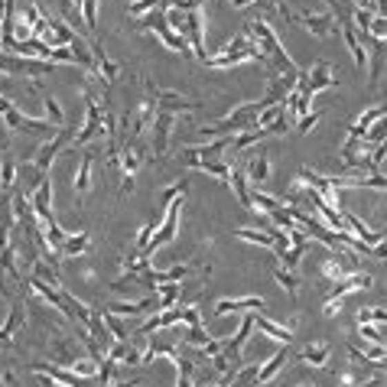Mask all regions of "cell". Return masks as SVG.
I'll use <instances>...</instances> for the list:
<instances>
[{"label": "cell", "mask_w": 387, "mask_h": 387, "mask_svg": "<svg viewBox=\"0 0 387 387\" xmlns=\"http://www.w3.org/2000/svg\"><path fill=\"white\" fill-rule=\"evenodd\" d=\"M358 335L368 345H387V332L377 329V322H358Z\"/></svg>", "instance_id": "1f68e13d"}, {"label": "cell", "mask_w": 387, "mask_h": 387, "mask_svg": "<svg viewBox=\"0 0 387 387\" xmlns=\"http://www.w3.org/2000/svg\"><path fill=\"white\" fill-rule=\"evenodd\" d=\"M101 114H104V104L95 101V95L91 91H85V121H81V127L75 130V147H85V143H91V140H98L101 137Z\"/></svg>", "instance_id": "3957f363"}, {"label": "cell", "mask_w": 387, "mask_h": 387, "mask_svg": "<svg viewBox=\"0 0 387 387\" xmlns=\"http://www.w3.org/2000/svg\"><path fill=\"white\" fill-rule=\"evenodd\" d=\"M23 322H26V312H23L20 303H13L7 319H3V326H0V348H10L13 339H17V332L23 329Z\"/></svg>", "instance_id": "7c38bea8"}, {"label": "cell", "mask_w": 387, "mask_h": 387, "mask_svg": "<svg viewBox=\"0 0 387 387\" xmlns=\"http://www.w3.org/2000/svg\"><path fill=\"white\" fill-rule=\"evenodd\" d=\"M319 117H322V114H316V111H309L306 117H299V121H296V127H299V134H309V130H312V127L319 124Z\"/></svg>", "instance_id": "60d3db41"}, {"label": "cell", "mask_w": 387, "mask_h": 387, "mask_svg": "<svg viewBox=\"0 0 387 387\" xmlns=\"http://www.w3.org/2000/svg\"><path fill=\"white\" fill-rule=\"evenodd\" d=\"M101 312H104V326H108V332L114 335V341H127V339H130V326H127L124 316H114L108 306H101Z\"/></svg>", "instance_id": "d4e9b609"}, {"label": "cell", "mask_w": 387, "mask_h": 387, "mask_svg": "<svg viewBox=\"0 0 387 387\" xmlns=\"http://www.w3.org/2000/svg\"><path fill=\"white\" fill-rule=\"evenodd\" d=\"M30 202H33V212L39 221H56V215H52V176H46L43 186L30 195Z\"/></svg>", "instance_id": "8fae6325"}, {"label": "cell", "mask_w": 387, "mask_h": 387, "mask_svg": "<svg viewBox=\"0 0 387 387\" xmlns=\"http://www.w3.org/2000/svg\"><path fill=\"white\" fill-rule=\"evenodd\" d=\"M172 127H176V114L170 111H157L153 117V127H150V137H153V143H150V157H166V150H170V134Z\"/></svg>", "instance_id": "5b68a950"}, {"label": "cell", "mask_w": 387, "mask_h": 387, "mask_svg": "<svg viewBox=\"0 0 387 387\" xmlns=\"http://www.w3.org/2000/svg\"><path fill=\"white\" fill-rule=\"evenodd\" d=\"M384 111H387L384 104H375V108H368L364 114H358V121L348 127V137H355V140H364V137H368V130L375 127V121H377V117H381Z\"/></svg>", "instance_id": "ffe728a7"}, {"label": "cell", "mask_w": 387, "mask_h": 387, "mask_svg": "<svg viewBox=\"0 0 387 387\" xmlns=\"http://www.w3.org/2000/svg\"><path fill=\"white\" fill-rule=\"evenodd\" d=\"M286 358H290V352H286V345L280 348V352H273L267 361H261V368H257V387H264V384H270L273 377L284 371V364H286Z\"/></svg>", "instance_id": "4fadbf2b"}, {"label": "cell", "mask_w": 387, "mask_h": 387, "mask_svg": "<svg viewBox=\"0 0 387 387\" xmlns=\"http://www.w3.org/2000/svg\"><path fill=\"white\" fill-rule=\"evenodd\" d=\"M199 172H208V176H215V179H221L228 186V182H231L235 166H228V163H221V159H205L202 166H199Z\"/></svg>", "instance_id": "4dcf8cb0"}, {"label": "cell", "mask_w": 387, "mask_h": 387, "mask_svg": "<svg viewBox=\"0 0 387 387\" xmlns=\"http://www.w3.org/2000/svg\"><path fill=\"white\" fill-rule=\"evenodd\" d=\"M157 228H159V221H157V218H147V221H143V228H140V235H137V244H134V250H137V254H143V250L150 248V238L157 235Z\"/></svg>", "instance_id": "d6a6232c"}, {"label": "cell", "mask_w": 387, "mask_h": 387, "mask_svg": "<svg viewBox=\"0 0 387 387\" xmlns=\"http://www.w3.org/2000/svg\"><path fill=\"white\" fill-rule=\"evenodd\" d=\"M91 166H95V153H85L79 163V170H75V176H72V189L79 195L91 189Z\"/></svg>", "instance_id": "603a6c76"}, {"label": "cell", "mask_w": 387, "mask_h": 387, "mask_svg": "<svg viewBox=\"0 0 387 387\" xmlns=\"http://www.w3.org/2000/svg\"><path fill=\"white\" fill-rule=\"evenodd\" d=\"M81 20L88 26V33H98V0H81Z\"/></svg>", "instance_id": "836d02e7"}, {"label": "cell", "mask_w": 387, "mask_h": 387, "mask_svg": "<svg viewBox=\"0 0 387 387\" xmlns=\"http://www.w3.org/2000/svg\"><path fill=\"white\" fill-rule=\"evenodd\" d=\"M39 98H43V108H46V121L52 127H68V121H66V111H62V104L49 95V91H43L39 88Z\"/></svg>", "instance_id": "cb8c5ba5"}, {"label": "cell", "mask_w": 387, "mask_h": 387, "mask_svg": "<svg viewBox=\"0 0 387 387\" xmlns=\"http://www.w3.org/2000/svg\"><path fill=\"white\" fill-rule=\"evenodd\" d=\"M212 339L208 332H205V326H186L179 335L182 348H192V352H199V348H205V341Z\"/></svg>", "instance_id": "4316f807"}, {"label": "cell", "mask_w": 387, "mask_h": 387, "mask_svg": "<svg viewBox=\"0 0 387 387\" xmlns=\"http://www.w3.org/2000/svg\"><path fill=\"white\" fill-rule=\"evenodd\" d=\"M75 130H79V127H59L56 134H52L43 143V147H39V153L33 157L36 166H39L43 172H52V163H56V157L62 153V150H66L68 140H75Z\"/></svg>", "instance_id": "277c9868"}, {"label": "cell", "mask_w": 387, "mask_h": 387, "mask_svg": "<svg viewBox=\"0 0 387 387\" xmlns=\"http://www.w3.org/2000/svg\"><path fill=\"white\" fill-rule=\"evenodd\" d=\"M186 189H189V179L172 182V186H166V189H163V199H166V202H172V199H176V195H182Z\"/></svg>", "instance_id": "ab89813d"}, {"label": "cell", "mask_w": 387, "mask_h": 387, "mask_svg": "<svg viewBox=\"0 0 387 387\" xmlns=\"http://www.w3.org/2000/svg\"><path fill=\"white\" fill-rule=\"evenodd\" d=\"M88 244H91L88 231H79V235H68L66 244L59 248V254H62V257H79V254H85V250H88Z\"/></svg>", "instance_id": "83f0119b"}, {"label": "cell", "mask_w": 387, "mask_h": 387, "mask_svg": "<svg viewBox=\"0 0 387 387\" xmlns=\"http://www.w3.org/2000/svg\"><path fill=\"white\" fill-rule=\"evenodd\" d=\"M147 157H150V150L143 140H127V143H121V172L124 176H134Z\"/></svg>", "instance_id": "ba28073f"}, {"label": "cell", "mask_w": 387, "mask_h": 387, "mask_svg": "<svg viewBox=\"0 0 387 387\" xmlns=\"http://www.w3.org/2000/svg\"><path fill=\"white\" fill-rule=\"evenodd\" d=\"M153 293L159 296L157 299L159 312H163V309H172L176 306V299H179V284H159V286H153Z\"/></svg>", "instance_id": "f1b7e54d"}, {"label": "cell", "mask_w": 387, "mask_h": 387, "mask_svg": "<svg viewBox=\"0 0 387 387\" xmlns=\"http://www.w3.org/2000/svg\"><path fill=\"white\" fill-rule=\"evenodd\" d=\"M296 387H316V384H296Z\"/></svg>", "instance_id": "bcb514c9"}, {"label": "cell", "mask_w": 387, "mask_h": 387, "mask_svg": "<svg viewBox=\"0 0 387 387\" xmlns=\"http://www.w3.org/2000/svg\"><path fill=\"white\" fill-rule=\"evenodd\" d=\"M17 170H20V163L3 150V157H0V195L13 192V186H17Z\"/></svg>", "instance_id": "44dd1931"}, {"label": "cell", "mask_w": 387, "mask_h": 387, "mask_svg": "<svg viewBox=\"0 0 387 387\" xmlns=\"http://www.w3.org/2000/svg\"><path fill=\"white\" fill-rule=\"evenodd\" d=\"M296 358L303 364H309V368H326L332 358V348L326 345V341H309L303 352H296Z\"/></svg>", "instance_id": "e0dca14e"}, {"label": "cell", "mask_w": 387, "mask_h": 387, "mask_svg": "<svg viewBox=\"0 0 387 387\" xmlns=\"http://www.w3.org/2000/svg\"><path fill=\"white\" fill-rule=\"evenodd\" d=\"M375 10L377 17H387V0H375Z\"/></svg>", "instance_id": "b9f144b4"}, {"label": "cell", "mask_w": 387, "mask_h": 387, "mask_svg": "<svg viewBox=\"0 0 387 387\" xmlns=\"http://www.w3.org/2000/svg\"><path fill=\"white\" fill-rule=\"evenodd\" d=\"M46 176H49V172L39 170L33 159H23L20 170H17V186H13V192H20V195H26V199H30V195H33L36 189L43 186Z\"/></svg>", "instance_id": "52a82bcc"}, {"label": "cell", "mask_w": 387, "mask_h": 387, "mask_svg": "<svg viewBox=\"0 0 387 387\" xmlns=\"http://www.w3.org/2000/svg\"><path fill=\"white\" fill-rule=\"evenodd\" d=\"M114 377H117V361H114V358H104V361H101V371H98V384L108 387Z\"/></svg>", "instance_id": "74e56055"}, {"label": "cell", "mask_w": 387, "mask_h": 387, "mask_svg": "<svg viewBox=\"0 0 387 387\" xmlns=\"http://www.w3.org/2000/svg\"><path fill=\"white\" fill-rule=\"evenodd\" d=\"M231 235L244 244H254V248H273V241H277L270 231H261V228H235Z\"/></svg>", "instance_id": "7402d4cb"}, {"label": "cell", "mask_w": 387, "mask_h": 387, "mask_svg": "<svg viewBox=\"0 0 387 387\" xmlns=\"http://www.w3.org/2000/svg\"><path fill=\"white\" fill-rule=\"evenodd\" d=\"M384 348H387V345H384Z\"/></svg>", "instance_id": "7dc6e473"}, {"label": "cell", "mask_w": 387, "mask_h": 387, "mask_svg": "<svg viewBox=\"0 0 387 387\" xmlns=\"http://www.w3.org/2000/svg\"><path fill=\"white\" fill-rule=\"evenodd\" d=\"M371 284H375V280H371V273H364V270L348 273L345 280H339V284L332 286V293H329V299H326L322 312H326V316H335V312L341 309V299H345V296L355 293V290H368Z\"/></svg>", "instance_id": "7a4b0ae2"}, {"label": "cell", "mask_w": 387, "mask_h": 387, "mask_svg": "<svg viewBox=\"0 0 387 387\" xmlns=\"http://www.w3.org/2000/svg\"><path fill=\"white\" fill-rule=\"evenodd\" d=\"M361 355H364V361L381 364V361L387 358V348H384V345H364V348H361Z\"/></svg>", "instance_id": "f35d334b"}, {"label": "cell", "mask_w": 387, "mask_h": 387, "mask_svg": "<svg viewBox=\"0 0 387 387\" xmlns=\"http://www.w3.org/2000/svg\"><path fill=\"white\" fill-rule=\"evenodd\" d=\"M254 326H257V332L270 335V339L280 341V345H290V341H293V329H290V326H277V322L267 319L264 312H254Z\"/></svg>", "instance_id": "9a60e30c"}, {"label": "cell", "mask_w": 387, "mask_h": 387, "mask_svg": "<svg viewBox=\"0 0 387 387\" xmlns=\"http://www.w3.org/2000/svg\"><path fill=\"white\" fill-rule=\"evenodd\" d=\"M358 322H381V326H387V309L361 306V309H358Z\"/></svg>", "instance_id": "8d00e7d4"}, {"label": "cell", "mask_w": 387, "mask_h": 387, "mask_svg": "<svg viewBox=\"0 0 387 387\" xmlns=\"http://www.w3.org/2000/svg\"><path fill=\"white\" fill-rule=\"evenodd\" d=\"M231 192H235V199H238L244 208H250V179H248V172L244 170H235L231 172Z\"/></svg>", "instance_id": "484cf974"}, {"label": "cell", "mask_w": 387, "mask_h": 387, "mask_svg": "<svg viewBox=\"0 0 387 387\" xmlns=\"http://www.w3.org/2000/svg\"><path fill=\"white\" fill-rule=\"evenodd\" d=\"M387 140V111L381 114L375 121V127L368 130V137H364V143H371V147H377V143H384Z\"/></svg>", "instance_id": "e575fe53"}, {"label": "cell", "mask_w": 387, "mask_h": 387, "mask_svg": "<svg viewBox=\"0 0 387 387\" xmlns=\"http://www.w3.org/2000/svg\"><path fill=\"white\" fill-rule=\"evenodd\" d=\"M248 179H250V186H261V182H267V176H270V157H267V150H257L254 157H250V163H248Z\"/></svg>", "instance_id": "d6986e66"}, {"label": "cell", "mask_w": 387, "mask_h": 387, "mask_svg": "<svg viewBox=\"0 0 387 387\" xmlns=\"http://www.w3.org/2000/svg\"><path fill=\"white\" fill-rule=\"evenodd\" d=\"M202 104L186 98V95H176V91H157V111H170V114H189L199 111Z\"/></svg>", "instance_id": "30bf717a"}, {"label": "cell", "mask_w": 387, "mask_h": 387, "mask_svg": "<svg viewBox=\"0 0 387 387\" xmlns=\"http://www.w3.org/2000/svg\"><path fill=\"white\" fill-rule=\"evenodd\" d=\"M108 387H137V381H117V384H108Z\"/></svg>", "instance_id": "ee69618b"}, {"label": "cell", "mask_w": 387, "mask_h": 387, "mask_svg": "<svg viewBox=\"0 0 387 387\" xmlns=\"http://www.w3.org/2000/svg\"><path fill=\"white\" fill-rule=\"evenodd\" d=\"M228 3H231V7H238V10H241V7H248V3H254V0H228Z\"/></svg>", "instance_id": "7bdbcfd3"}, {"label": "cell", "mask_w": 387, "mask_h": 387, "mask_svg": "<svg viewBox=\"0 0 387 387\" xmlns=\"http://www.w3.org/2000/svg\"><path fill=\"white\" fill-rule=\"evenodd\" d=\"M264 306H267V303H264L261 296H238V299H218V303H215V316H228V312H231V316H235V312H241V316H244V312H264Z\"/></svg>", "instance_id": "9c48e42d"}, {"label": "cell", "mask_w": 387, "mask_h": 387, "mask_svg": "<svg viewBox=\"0 0 387 387\" xmlns=\"http://www.w3.org/2000/svg\"><path fill=\"white\" fill-rule=\"evenodd\" d=\"M257 3V10H267V0H254Z\"/></svg>", "instance_id": "f6af8a7d"}, {"label": "cell", "mask_w": 387, "mask_h": 387, "mask_svg": "<svg viewBox=\"0 0 387 387\" xmlns=\"http://www.w3.org/2000/svg\"><path fill=\"white\" fill-rule=\"evenodd\" d=\"M257 368H261V364H248V368H241L238 375H235V384L231 387H257Z\"/></svg>", "instance_id": "d590c367"}, {"label": "cell", "mask_w": 387, "mask_h": 387, "mask_svg": "<svg viewBox=\"0 0 387 387\" xmlns=\"http://www.w3.org/2000/svg\"><path fill=\"white\" fill-rule=\"evenodd\" d=\"M248 33L257 39L264 59H267V66H273L280 75H286V72H299V68H296V62L290 59V52L284 49V43H280V39H277V33L267 26V20H261V17H257V20L248 26Z\"/></svg>", "instance_id": "6da1fadb"}, {"label": "cell", "mask_w": 387, "mask_h": 387, "mask_svg": "<svg viewBox=\"0 0 387 387\" xmlns=\"http://www.w3.org/2000/svg\"><path fill=\"white\" fill-rule=\"evenodd\" d=\"M91 52H95V68H98V79H101L104 85H114V81H117V75H121L117 62H114V59L108 56V52H104L98 43L91 46Z\"/></svg>", "instance_id": "2e32d148"}, {"label": "cell", "mask_w": 387, "mask_h": 387, "mask_svg": "<svg viewBox=\"0 0 387 387\" xmlns=\"http://www.w3.org/2000/svg\"><path fill=\"white\" fill-rule=\"evenodd\" d=\"M303 79H306V85L312 91H326V88H335V75H332L329 62H316V66L309 68V72H303Z\"/></svg>", "instance_id": "5bb4252c"}, {"label": "cell", "mask_w": 387, "mask_h": 387, "mask_svg": "<svg viewBox=\"0 0 387 387\" xmlns=\"http://www.w3.org/2000/svg\"><path fill=\"white\" fill-rule=\"evenodd\" d=\"M290 23L303 26L306 33L319 36V39H326V36H332L335 30H339V23H335V17H332V13H293V17H290Z\"/></svg>", "instance_id": "8992f818"}, {"label": "cell", "mask_w": 387, "mask_h": 387, "mask_svg": "<svg viewBox=\"0 0 387 387\" xmlns=\"http://www.w3.org/2000/svg\"><path fill=\"white\" fill-rule=\"evenodd\" d=\"M273 280L284 286L286 296H299V286H303V280H299L293 270H286V267H277V270H273Z\"/></svg>", "instance_id": "f546056e"}, {"label": "cell", "mask_w": 387, "mask_h": 387, "mask_svg": "<svg viewBox=\"0 0 387 387\" xmlns=\"http://www.w3.org/2000/svg\"><path fill=\"white\" fill-rule=\"evenodd\" d=\"M143 348H137L134 341H111V348H108V358H114L117 364H140L143 361Z\"/></svg>", "instance_id": "ac0fdd59"}]
</instances>
